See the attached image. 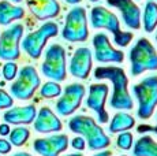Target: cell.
Returning <instances> with one entry per match:
<instances>
[{
  "instance_id": "19",
  "label": "cell",
  "mask_w": 157,
  "mask_h": 156,
  "mask_svg": "<svg viewBox=\"0 0 157 156\" xmlns=\"http://www.w3.org/2000/svg\"><path fill=\"white\" fill-rule=\"evenodd\" d=\"M37 111L34 106H26V107H15L6 111L3 118L6 123L8 125H30L34 122Z\"/></svg>"
},
{
  "instance_id": "7",
  "label": "cell",
  "mask_w": 157,
  "mask_h": 156,
  "mask_svg": "<svg viewBox=\"0 0 157 156\" xmlns=\"http://www.w3.org/2000/svg\"><path fill=\"white\" fill-rule=\"evenodd\" d=\"M62 37L70 43H85L89 37L86 11L83 7H74L66 17Z\"/></svg>"
},
{
  "instance_id": "23",
  "label": "cell",
  "mask_w": 157,
  "mask_h": 156,
  "mask_svg": "<svg viewBox=\"0 0 157 156\" xmlns=\"http://www.w3.org/2000/svg\"><path fill=\"white\" fill-rule=\"evenodd\" d=\"M157 28V3L146 2L144 10V29L146 33L155 32Z\"/></svg>"
},
{
  "instance_id": "17",
  "label": "cell",
  "mask_w": 157,
  "mask_h": 156,
  "mask_svg": "<svg viewBox=\"0 0 157 156\" xmlns=\"http://www.w3.org/2000/svg\"><path fill=\"white\" fill-rule=\"evenodd\" d=\"M34 130L38 133H57L63 129V123L49 107H43L34 119Z\"/></svg>"
},
{
  "instance_id": "25",
  "label": "cell",
  "mask_w": 157,
  "mask_h": 156,
  "mask_svg": "<svg viewBox=\"0 0 157 156\" xmlns=\"http://www.w3.org/2000/svg\"><path fill=\"white\" fill-rule=\"evenodd\" d=\"M40 95L44 99H53L62 95V86L56 81H48L40 89Z\"/></svg>"
},
{
  "instance_id": "38",
  "label": "cell",
  "mask_w": 157,
  "mask_h": 156,
  "mask_svg": "<svg viewBox=\"0 0 157 156\" xmlns=\"http://www.w3.org/2000/svg\"><path fill=\"white\" fill-rule=\"evenodd\" d=\"M90 2H98V0H90Z\"/></svg>"
},
{
  "instance_id": "11",
  "label": "cell",
  "mask_w": 157,
  "mask_h": 156,
  "mask_svg": "<svg viewBox=\"0 0 157 156\" xmlns=\"http://www.w3.org/2000/svg\"><path fill=\"white\" fill-rule=\"evenodd\" d=\"M85 86L82 84H70L64 88L63 95L56 101V111L59 115L68 116L81 107L85 97Z\"/></svg>"
},
{
  "instance_id": "6",
  "label": "cell",
  "mask_w": 157,
  "mask_h": 156,
  "mask_svg": "<svg viewBox=\"0 0 157 156\" xmlns=\"http://www.w3.org/2000/svg\"><path fill=\"white\" fill-rule=\"evenodd\" d=\"M41 71L47 78L62 82L67 77V62L66 51L60 44H52L45 52V59L41 66Z\"/></svg>"
},
{
  "instance_id": "37",
  "label": "cell",
  "mask_w": 157,
  "mask_h": 156,
  "mask_svg": "<svg viewBox=\"0 0 157 156\" xmlns=\"http://www.w3.org/2000/svg\"><path fill=\"white\" fill-rule=\"evenodd\" d=\"M13 2H15V3H19V2H22V0H13Z\"/></svg>"
},
{
  "instance_id": "15",
  "label": "cell",
  "mask_w": 157,
  "mask_h": 156,
  "mask_svg": "<svg viewBox=\"0 0 157 156\" xmlns=\"http://www.w3.org/2000/svg\"><path fill=\"white\" fill-rule=\"evenodd\" d=\"M108 6L120 11L123 22L127 28L138 30L141 28V10L132 0H107Z\"/></svg>"
},
{
  "instance_id": "27",
  "label": "cell",
  "mask_w": 157,
  "mask_h": 156,
  "mask_svg": "<svg viewBox=\"0 0 157 156\" xmlns=\"http://www.w3.org/2000/svg\"><path fill=\"white\" fill-rule=\"evenodd\" d=\"M17 73H18V66L15 64L13 60H8L3 66V76L7 81H11L17 77Z\"/></svg>"
},
{
  "instance_id": "24",
  "label": "cell",
  "mask_w": 157,
  "mask_h": 156,
  "mask_svg": "<svg viewBox=\"0 0 157 156\" xmlns=\"http://www.w3.org/2000/svg\"><path fill=\"white\" fill-rule=\"evenodd\" d=\"M30 137V131L28 127H22V126H18L14 130L10 131V142L11 145L15 146H22L26 144V141Z\"/></svg>"
},
{
  "instance_id": "1",
  "label": "cell",
  "mask_w": 157,
  "mask_h": 156,
  "mask_svg": "<svg viewBox=\"0 0 157 156\" xmlns=\"http://www.w3.org/2000/svg\"><path fill=\"white\" fill-rule=\"evenodd\" d=\"M94 78L97 80H108L112 84V96L109 99V106L113 110H132L134 101L128 92V78L124 70L116 66L97 67L94 70Z\"/></svg>"
},
{
  "instance_id": "12",
  "label": "cell",
  "mask_w": 157,
  "mask_h": 156,
  "mask_svg": "<svg viewBox=\"0 0 157 156\" xmlns=\"http://www.w3.org/2000/svg\"><path fill=\"white\" fill-rule=\"evenodd\" d=\"M109 88L107 84H93L89 86V95L86 99V107L94 111L97 115V121L100 123L109 122V115L105 111V103H107Z\"/></svg>"
},
{
  "instance_id": "20",
  "label": "cell",
  "mask_w": 157,
  "mask_h": 156,
  "mask_svg": "<svg viewBox=\"0 0 157 156\" xmlns=\"http://www.w3.org/2000/svg\"><path fill=\"white\" fill-rule=\"evenodd\" d=\"M25 17V10L19 6H13L7 0L0 2V25H10L13 21Z\"/></svg>"
},
{
  "instance_id": "39",
  "label": "cell",
  "mask_w": 157,
  "mask_h": 156,
  "mask_svg": "<svg viewBox=\"0 0 157 156\" xmlns=\"http://www.w3.org/2000/svg\"><path fill=\"white\" fill-rule=\"evenodd\" d=\"M120 156H127V155H120Z\"/></svg>"
},
{
  "instance_id": "9",
  "label": "cell",
  "mask_w": 157,
  "mask_h": 156,
  "mask_svg": "<svg viewBox=\"0 0 157 156\" xmlns=\"http://www.w3.org/2000/svg\"><path fill=\"white\" fill-rule=\"evenodd\" d=\"M40 84L41 80L38 77L37 70L33 66H25L19 70L18 78L11 85L10 91L11 95L17 97L18 100H29L36 93Z\"/></svg>"
},
{
  "instance_id": "2",
  "label": "cell",
  "mask_w": 157,
  "mask_h": 156,
  "mask_svg": "<svg viewBox=\"0 0 157 156\" xmlns=\"http://www.w3.org/2000/svg\"><path fill=\"white\" fill-rule=\"evenodd\" d=\"M68 129L72 133L82 136L90 151H102L109 146L111 138L97 122L87 115H75L68 119Z\"/></svg>"
},
{
  "instance_id": "34",
  "label": "cell",
  "mask_w": 157,
  "mask_h": 156,
  "mask_svg": "<svg viewBox=\"0 0 157 156\" xmlns=\"http://www.w3.org/2000/svg\"><path fill=\"white\" fill-rule=\"evenodd\" d=\"M66 3H68V4H78V3H81L82 0H64Z\"/></svg>"
},
{
  "instance_id": "28",
  "label": "cell",
  "mask_w": 157,
  "mask_h": 156,
  "mask_svg": "<svg viewBox=\"0 0 157 156\" xmlns=\"http://www.w3.org/2000/svg\"><path fill=\"white\" fill-rule=\"evenodd\" d=\"M14 104V100L4 89H0V110L11 108Z\"/></svg>"
},
{
  "instance_id": "5",
  "label": "cell",
  "mask_w": 157,
  "mask_h": 156,
  "mask_svg": "<svg viewBox=\"0 0 157 156\" xmlns=\"http://www.w3.org/2000/svg\"><path fill=\"white\" fill-rule=\"evenodd\" d=\"M132 95L138 101V118L150 119L157 107V76L145 77L141 82L135 84Z\"/></svg>"
},
{
  "instance_id": "16",
  "label": "cell",
  "mask_w": 157,
  "mask_h": 156,
  "mask_svg": "<svg viewBox=\"0 0 157 156\" xmlns=\"http://www.w3.org/2000/svg\"><path fill=\"white\" fill-rule=\"evenodd\" d=\"M93 64V55L90 48L81 47L74 52L70 60V73L72 77L86 80L92 71Z\"/></svg>"
},
{
  "instance_id": "26",
  "label": "cell",
  "mask_w": 157,
  "mask_h": 156,
  "mask_svg": "<svg viewBox=\"0 0 157 156\" xmlns=\"http://www.w3.org/2000/svg\"><path fill=\"white\" fill-rule=\"evenodd\" d=\"M116 145H117V148L123 149V151L131 149L132 145H134V137H132V134L130 133L128 130L120 131L117 138H116Z\"/></svg>"
},
{
  "instance_id": "3",
  "label": "cell",
  "mask_w": 157,
  "mask_h": 156,
  "mask_svg": "<svg viewBox=\"0 0 157 156\" xmlns=\"http://www.w3.org/2000/svg\"><path fill=\"white\" fill-rule=\"evenodd\" d=\"M90 23L94 29H107L112 33L113 41L119 47H127L132 40L131 32H123L120 28V22L112 11L107 10L105 7L96 6L90 11Z\"/></svg>"
},
{
  "instance_id": "36",
  "label": "cell",
  "mask_w": 157,
  "mask_h": 156,
  "mask_svg": "<svg viewBox=\"0 0 157 156\" xmlns=\"http://www.w3.org/2000/svg\"><path fill=\"white\" fill-rule=\"evenodd\" d=\"M66 156H83L82 154H70V155H66Z\"/></svg>"
},
{
  "instance_id": "40",
  "label": "cell",
  "mask_w": 157,
  "mask_h": 156,
  "mask_svg": "<svg viewBox=\"0 0 157 156\" xmlns=\"http://www.w3.org/2000/svg\"><path fill=\"white\" fill-rule=\"evenodd\" d=\"M156 41H157V34H156Z\"/></svg>"
},
{
  "instance_id": "22",
  "label": "cell",
  "mask_w": 157,
  "mask_h": 156,
  "mask_svg": "<svg viewBox=\"0 0 157 156\" xmlns=\"http://www.w3.org/2000/svg\"><path fill=\"white\" fill-rule=\"evenodd\" d=\"M134 156H157V142L152 137L144 136L134 142L132 148Z\"/></svg>"
},
{
  "instance_id": "32",
  "label": "cell",
  "mask_w": 157,
  "mask_h": 156,
  "mask_svg": "<svg viewBox=\"0 0 157 156\" xmlns=\"http://www.w3.org/2000/svg\"><path fill=\"white\" fill-rule=\"evenodd\" d=\"M10 131H11V129L8 126V123L0 125V136H7V134H10Z\"/></svg>"
},
{
  "instance_id": "13",
  "label": "cell",
  "mask_w": 157,
  "mask_h": 156,
  "mask_svg": "<svg viewBox=\"0 0 157 156\" xmlns=\"http://www.w3.org/2000/svg\"><path fill=\"white\" fill-rule=\"evenodd\" d=\"M94 58L100 63H122L124 60V53L112 47L109 38L105 33H97L93 37Z\"/></svg>"
},
{
  "instance_id": "14",
  "label": "cell",
  "mask_w": 157,
  "mask_h": 156,
  "mask_svg": "<svg viewBox=\"0 0 157 156\" xmlns=\"http://www.w3.org/2000/svg\"><path fill=\"white\" fill-rule=\"evenodd\" d=\"M70 140L67 134H53L47 138H37L33 142V148L41 156H59L67 151Z\"/></svg>"
},
{
  "instance_id": "30",
  "label": "cell",
  "mask_w": 157,
  "mask_h": 156,
  "mask_svg": "<svg viewBox=\"0 0 157 156\" xmlns=\"http://www.w3.org/2000/svg\"><path fill=\"white\" fill-rule=\"evenodd\" d=\"M138 133H155L157 136V125L156 126H149V125H140L137 127Z\"/></svg>"
},
{
  "instance_id": "18",
  "label": "cell",
  "mask_w": 157,
  "mask_h": 156,
  "mask_svg": "<svg viewBox=\"0 0 157 156\" xmlns=\"http://www.w3.org/2000/svg\"><path fill=\"white\" fill-rule=\"evenodd\" d=\"M29 10L37 19L45 21L59 15L60 4L56 0H26Z\"/></svg>"
},
{
  "instance_id": "29",
  "label": "cell",
  "mask_w": 157,
  "mask_h": 156,
  "mask_svg": "<svg viewBox=\"0 0 157 156\" xmlns=\"http://www.w3.org/2000/svg\"><path fill=\"white\" fill-rule=\"evenodd\" d=\"M70 144H71L72 148L77 149V151H83V149H85V146H86V141H85V138H83L82 136L72 138Z\"/></svg>"
},
{
  "instance_id": "8",
  "label": "cell",
  "mask_w": 157,
  "mask_h": 156,
  "mask_svg": "<svg viewBox=\"0 0 157 156\" xmlns=\"http://www.w3.org/2000/svg\"><path fill=\"white\" fill-rule=\"evenodd\" d=\"M59 33V26L55 22H47L36 32L28 34L22 41V48L32 59H38L43 53L47 41L56 37Z\"/></svg>"
},
{
  "instance_id": "33",
  "label": "cell",
  "mask_w": 157,
  "mask_h": 156,
  "mask_svg": "<svg viewBox=\"0 0 157 156\" xmlns=\"http://www.w3.org/2000/svg\"><path fill=\"white\" fill-rule=\"evenodd\" d=\"M111 155H112V152H111V151H105V149H104L102 152H97V154H94L93 156H111Z\"/></svg>"
},
{
  "instance_id": "10",
  "label": "cell",
  "mask_w": 157,
  "mask_h": 156,
  "mask_svg": "<svg viewBox=\"0 0 157 156\" xmlns=\"http://www.w3.org/2000/svg\"><path fill=\"white\" fill-rule=\"evenodd\" d=\"M23 36V26L15 23L0 34V59L15 60L19 58V43Z\"/></svg>"
},
{
  "instance_id": "21",
  "label": "cell",
  "mask_w": 157,
  "mask_h": 156,
  "mask_svg": "<svg viewBox=\"0 0 157 156\" xmlns=\"http://www.w3.org/2000/svg\"><path fill=\"white\" fill-rule=\"evenodd\" d=\"M135 126V119L127 112H116L109 122V131L113 134L131 130Z\"/></svg>"
},
{
  "instance_id": "4",
  "label": "cell",
  "mask_w": 157,
  "mask_h": 156,
  "mask_svg": "<svg viewBox=\"0 0 157 156\" xmlns=\"http://www.w3.org/2000/svg\"><path fill=\"white\" fill-rule=\"evenodd\" d=\"M131 76L138 77L145 71L157 70V51L147 38H140L130 49Z\"/></svg>"
},
{
  "instance_id": "35",
  "label": "cell",
  "mask_w": 157,
  "mask_h": 156,
  "mask_svg": "<svg viewBox=\"0 0 157 156\" xmlns=\"http://www.w3.org/2000/svg\"><path fill=\"white\" fill-rule=\"evenodd\" d=\"M13 156H32V155L28 154V152H17V154H14Z\"/></svg>"
},
{
  "instance_id": "31",
  "label": "cell",
  "mask_w": 157,
  "mask_h": 156,
  "mask_svg": "<svg viewBox=\"0 0 157 156\" xmlns=\"http://www.w3.org/2000/svg\"><path fill=\"white\" fill-rule=\"evenodd\" d=\"M11 142L4 138H0V154L4 155V154H8V152H11Z\"/></svg>"
}]
</instances>
